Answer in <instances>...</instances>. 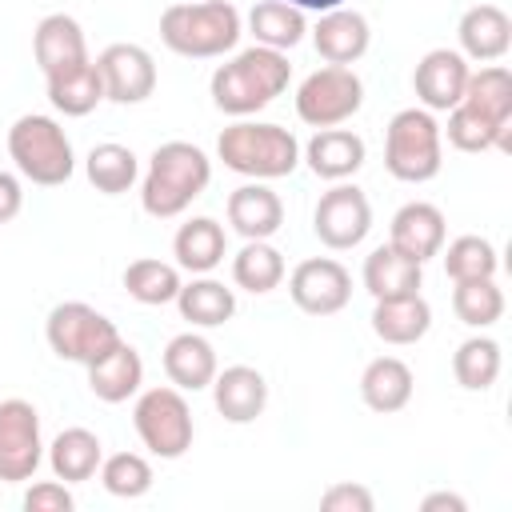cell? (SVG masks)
Here are the masks:
<instances>
[{"mask_svg": "<svg viewBox=\"0 0 512 512\" xmlns=\"http://www.w3.org/2000/svg\"><path fill=\"white\" fill-rule=\"evenodd\" d=\"M44 432L36 404L8 396L0 400V484H24L44 464Z\"/></svg>", "mask_w": 512, "mask_h": 512, "instance_id": "cell-10", "label": "cell"}, {"mask_svg": "<svg viewBox=\"0 0 512 512\" xmlns=\"http://www.w3.org/2000/svg\"><path fill=\"white\" fill-rule=\"evenodd\" d=\"M432 328V304L416 292V296H396V300H376L372 308V332L384 340V344H416L424 340Z\"/></svg>", "mask_w": 512, "mask_h": 512, "instance_id": "cell-30", "label": "cell"}, {"mask_svg": "<svg viewBox=\"0 0 512 512\" xmlns=\"http://www.w3.org/2000/svg\"><path fill=\"white\" fill-rule=\"evenodd\" d=\"M44 340H48V348L60 356V360H68V364H96L100 356H108L124 336H120V328L104 316V312H96L92 304H84V300H64V304H56L52 312H48V320H44Z\"/></svg>", "mask_w": 512, "mask_h": 512, "instance_id": "cell-7", "label": "cell"}, {"mask_svg": "<svg viewBox=\"0 0 512 512\" xmlns=\"http://www.w3.org/2000/svg\"><path fill=\"white\" fill-rule=\"evenodd\" d=\"M76 496L64 480H36L24 492V512H72Z\"/></svg>", "mask_w": 512, "mask_h": 512, "instance_id": "cell-41", "label": "cell"}, {"mask_svg": "<svg viewBox=\"0 0 512 512\" xmlns=\"http://www.w3.org/2000/svg\"><path fill=\"white\" fill-rule=\"evenodd\" d=\"M444 240H448V220L428 200L400 204L396 216H392V224H388V244L396 252H404L408 260H416V264H428L432 256H440Z\"/></svg>", "mask_w": 512, "mask_h": 512, "instance_id": "cell-15", "label": "cell"}, {"mask_svg": "<svg viewBox=\"0 0 512 512\" xmlns=\"http://www.w3.org/2000/svg\"><path fill=\"white\" fill-rule=\"evenodd\" d=\"M288 276L284 252L272 240H244L240 252L232 256V284L252 292V296H268L272 288H280Z\"/></svg>", "mask_w": 512, "mask_h": 512, "instance_id": "cell-32", "label": "cell"}, {"mask_svg": "<svg viewBox=\"0 0 512 512\" xmlns=\"http://www.w3.org/2000/svg\"><path fill=\"white\" fill-rule=\"evenodd\" d=\"M500 368H504V356H500V344L492 336H480L476 332V336H468L452 352V376L468 392H488L500 380Z\"/></svg>", "mask_w": 512, "mask_h": 512, "instance_id": "cell-36", "label": "cell"}, {"mask_svg": "<svg viewBox=\"0 0 512 512\" xmlns=\"http://www.w3.org/2000/svg\"><path fill=\"white\" fill-rule=\"evenodd\" d=\"M84 176L96 192L104 196H120L128 192L136 180H140V160L128 144H116V140H104L96 144L88 156H84Z\"/></svg>", "mask_w": 512, "mask_h": 512, "instance_id": "cell-34", "label": "cell"}, {"mask_svg": "<svg viewBox=\"0 0 512 512\" xmlns=\"http://www.w3.org/2000/svg\"><path fill=\"white\" fill-rule=\"evenodd\" d=\"M288 296L304 316H336L352 300V272L332 256H308L288 272Z\"/></svg>", "mask_w": 512, "mask_h": 512, "instance_id": "cell-12", "label": "cell"}, {"mask_svg": "<svg viewBox=\"0 0 512 512\" xmlns=\"http://www.w3.org/2000/svg\"><path fill=\"white\" fill-rule=\"evenodd\" d=\"M440 256H444V272H448L452 284H460V280H488V276L500 272L496 244L476 236V232H464V236L448 240L440 248Z\"/></svg>", "mask_w": 512, "mask_h": 512, "instance_id": "cell-37", "label": "cell"}, {"mask_svg": "<svg viewBox=\"0 0 512 512\" xmlns=\"http://www.w3.org/2000/svg\"><path fill=\"white\" fill-rule=\"evenodd\" d=\"M284 4H292V8H300V12H332V8H340V4H348V0H284Z\"/></svg>", "mask_w": 512, "mask_h": 512, "instance_id": "cell-45", "label": "cell"}, {"mask_svg": "<svg viewBox=\"0 0 512 512\" xmlns=\"http://www.w3.org/2000/svg\"><path fill=\"white\" fill-rule=\"evenodd\" d=\"M300 160L312 168V176L336 184V180H348V176H356L364 168L368 144H364L360 132L340 128V124L336 128H316L312 140L300 148Z\"/></svg>", "mask_w": 512, "mask_h": 512, "instance_id": "cell-17", "label": "cell"}, {"mask_svg": "<svg viewBox=\"0 0 512 512\" xmlns=\"http://www.w3.org/2000/svg\"><path fill=\"white\" fill-rule=\"evenodd\" d=\"M312 232L332 252L360 248L364 236L372 232V204H368L364 188L336 180L328 192H320V200L312 208Z\"/></svg>", "mask_w": 512, "mask_h": 512, "instance_id": "cell-11", "label": "cell"}, {"mask_svg": "<svg viewBox=\"0 0 512 512\" xmlns=\"http://www.w3.org/2000/svg\"><path fill=\"white\" fill-rule=\"evenodd\" d=\"M132 428L140 436V444L160 456V460H180L192 448L196 424H192V408L184 400L180 388H144L132 404Z\"/></svg>", "mask_w": 512, "mask_h": 512, "instance_id": "cell-8", "label": "cell"}, {"mask_svg": "<svg viewBox=\"0 0 512 512\" xmlns=\"http://www.w3.org/2000/svg\"><path fill=\"white\" fill-rule=\"evenodd\" d=\"M484 120L496 124V152H512V72L504 64H484L468 72L464 100Z\"/></svg>", "mask_w": 512, "mask_h": 512, "instance_id": "cell-19", "label": "cell"}, {"mask_svg": "<svg viewBox=\"0 0 512 512\" xmlns=\"http://www.w3.org/2000/svg\"><path fill=\"white\" fill-rule=\"evenodd\" d=\"M412 388H416V376L400 356H376L360 372V400L380 416L400 412L412 400Z\"/></svg>", "mask_w": 512, "mask_h": 512, "instance_id": "cell-26", "label": "cell"}, {"mask_svg": "<svg viewBox=\"0 0 512 512\" xmlns=\"http://www.w3.org/2000/svg\"><path fill=\"white\" fill-rule=\"evenodd\" d=\"M468 60L456 48H432L416 60L412 68V92L420 100V108L428 112H448L464 100V84H468Z\"/></svg>", "mask_w": 512, "mask_h": 512, "instance_id": "cell-14", "label": "cell"}, {"mask_svg": "<svg viewBox=\"0 0 512 512\" xmlns=\"http://www.w3.org/2000/svg\"><path fill=\"white\" fill-rule=\"evenodd\" d=\"M364 292L372 300H396V296H416L424 288V264L408 260L392 244H380L364 256Z\"/></svg>", "mask_w": 512, "mask_h": 512, "instance_id": "cell-24", "label": "cell"}, {"mask_svg": "<svg viewBox=\"0 0 512 512\" xmlns=\"http://www.w3.org/2000/svg\"><path fill=\"white\" fill-rule=\"evenodd\" d=\"M420 512H468V500L456 492H428L420 500Z\"/></svg>", "mask_w": 512, "mask_h": 512, "instance_id": "cell-44", "label": "cell"}, {"mask_svg": "<svg viewBox=\"0 0 512 512\" xmlns=\"http://www.w3.org/2000/svg\"><path fill=\"white\" fill-rule=\"evenodd\" d=\"M8 156L16 172L40 188H60L76 172V152L56 116L24 112L8 128Z\"/></svg>", "mask_w": 512, "mask_h": 512, "instance_id": "cell-5", "label": "cell"}, {"mask_svg": "<svg viewBox=\"0 0 512 512\" xmlns=\"http://www.w3.org/2000/svg\"><path fill=\"white\" fill-rule=\"evenodd\" d=\"M44 84H48V104L64 116H88V112H96V104H104V80H100L96 60L60 68V72L44 76Z\"/></svg>", "mask_w": 512, "mask_h": 512, "instance_id": "cell-31", "label": "cell"}, {"mask_svg": "<svg viewBox=\"0 0 512 512\" xmlns=\"http://www.w3.org/2000/svg\"><path fill=\"white\" fill-rule=\"evenodd\" d=\"M308 32H312V44H316L320 60L324 64H344V68H352L368 52V44H372L368 16L348 8V4H340L332 12H320Z\"/></svg>", "mask_w": 512, "mask_h": 512, "instance_id": "cell-16", "label": "cell"}, {"mask_svg": "<svg viewBox=\"0 0 512 512\" xmlns=\"http://www.w3.org/2000/svg\"><path fill=\"white\" fill-rule=\"evenodd\" d=\"M96 476H100L104 492H108V496H120V500H140V496H148V488H152V480H156L148 456H140V452H112V456H104Z\"/></svg>", "mask_w": 512, "mask_h": 512, "instance_id": "cell-39", "label": "cell"}, {"mask_svg": "<svg viewBox=\"0 0 512 512\" xmlns=\"http://www.w3.org/2000/svg\"><path fill=\"white\" fill-rule=\"evenodd\" d=\"M124 292L136 300V304H148V308H164L176 300L180 292V268L168 264V260H156V256H140L124 268Z\"/></svg>", "mask_w": 512, "mask_h": 512, "instance_id": "cell-35", "label": "cell"}, {"mask_svg": "<svg viewBox=\"0 0 512 512\" xmlns=\"http://www.w3.org/2000/svg\"><path fill=\"white\" fill-rule=\"evenodd\" d=\"M32 56H36V68H40L44 76L92 60V56H88L84 28H80V20L68 16V12H48V16L36 24V32H32Z\"/></svg>", "mask_w": 512, "mask_h": 512, "instance_id": "cell-22", "label": "cell"}, {"mask_svg": "<svg viewBox=\"0 0 512 512\" xmlns=\"http://www.w3.org/2000/svg\"><path fill=\"white\" fill-rule=\"evenodd\" d=\"M212 404L228 424H252L268 408V380L252 364H232L212 376Z\"/></svg>", "mask_w": 512, "mask_h": 512, "instance_id": "cell-21", "label": "cell"}, {"mask_svg": "<svg viewBox=\"0 0 512 512\" xmlns=\"http://www.w3.org/2000/svg\"><path fill=\"white\" fill-rule=\"evenodd\" d=\"M320 508H324V512H372V508H376V500H372V492H368L364 484L340 480V484L324 488Z\"/></svg>", "mask_w": 512, "mask_h": 512, "instance_id": "cell-42", "label": "cell"}, {"mask_svg": "<svg viewBox=\"0 0 512 512\" xmlns=\"http://www.w3.org/2000/svg\"><path fill=\"white\" fill-rule=\"evenodd\" d=\"M364 104V80L344 64H324L308 72L296 88V116L308 128H336L352 120Z\"/></svg>", "mask_w": 512, "mask_h": 512, "instance_id": "cell-9", "label": "cell"}, {"mask_svg": "<svg viewBox=\"0 0 512 512\" xmlns=\"http://www.w3.org/2000/svg\"><path fill=\"white\" fill-rule=\"evenodd\" d=\"M140 384H144V360H140V352L132 348V344H116L108 356H100L96 364H88V388H92V396L96 400H104V404H124V400H132L136 392H140Z\"/></svg>", "mask_w": 512, "mask_h": 512, "instance_id": "cell-28", "label": "cell"}, {"mask_svg": "<svg viewBox=\"0 0 512 512\" xmlns=\"http://www.w3.org/2000/svg\"><path fill=\"white\" fill-rule=\"evenodd\" d=\"M244 24H248V32H252L256 44L276 48V52H288V48H296L308 36V12H300V8H292L284 0H260V4H252V12H248Z\"/></svg>", "mask_w": 512, "mask_h": 512, "instance_id": "cell-33", "label": "cell"}, {"mask_svg": "<svg viewBox=\"0 0 512 512\" xmlns=\"http://www.w3.org/2000/svg\"><path fill=\"white\" fill-rule=\"evenodd\" d=\"M48 456V468L56 480L64 484H84L100 472V460H104V444L92 428H64L52 436V444L44 448Z\"/></svg>", "mask_w": 512, "mask_h": 512, "instance_id": "cell-27", "label": "cell"}, {"mask_svg": "<svg viewBox=\"0 0 512 512\" xmlns=\"http://www.w3.org/2000/svg\"><path fill=\"white\" fill-rule=\"evenodd\" d=\"M224 216H228V228L244 240H272L284 228V204L268 188V180H248V184L232 188Z\"/></svg>", "mask_w": 512, "mask_h": 512, "instance_id": "cell-18", "label": "cell"}, {"mask_svg": "<svg viewBox=\"0 0 512 512\" xmlns=\"http://www.w3.org/2000/svg\"><path fill=\"white\" fill-rule=\"evenodd\" d=\"M212 184V160L200 144L188 140H164L148 156V168L140 176V208L156 220L180 216L204 188Z\"/></svg>", "mask_w": 512, "mask_h": 512, "instance_id": "cell-2", "label": "cell"}, {"mask_svg": "<svg viewBox=\"0 0 512 512\" xmlns=\"http://www.w3.org/2000/svg\"><path fill=\"white\" fill-rule=\"evenodd\" d=\"M100 80H104V100L112 104H144L156 92V60L144 44H108L96 56Z\"/></svg>", "mask_w": 512, "mask_h": 512, "instance_id": "cell-13", "label": "cell"}, {"mask_svg": "<svg viewBox=\"0 0 512 512\" xmlns=\"http://www.w3.org/2000/svg\"><path fill=\"white\" fill-rule=\"evenodd\" d=\"M288 80H292V64L284 52L276 48H264V44H252V48H240L232 52L208 80V92H212V104L224 112V116H252L260 108H268L276 96L288 92Z\"/></svg>", "mask_w": 512, "mask_h": 512, "instance_id": "cell-1", "label": "cell"}, {"mask_svg": "<svg viewBox=\"0 0 512 512\" xmlns=\"http://www.w3.org/2000/svg\"><path fill=\"white\" fill-rule=\"evenodd\" d=\"M172 304L180 308V320H188L192 328H220L236 316V292L228 284L212 280V272L192 276L188 284H180Z\"/></svg>", "mask_w": 512, "mask_h": 512, "instance_id": "cell-29", "label": "cell"}, {"mask_svg": "<svg viewBox=\"0 0 512 512\" xmlns=\"http://www.w3.org/2000/svg\"><path fill=\"white\" fill-rule=\"evenodd\" d=\"M220 372L216 364V348L200 336V332H176L168 344H164V376L172 388L180 392H200L212 384V376Z\"/></svg>", "mask_w": 512, "mask_h": 512, "instance_id": "cell-25", "label": "cell"}, {"mask_svg": "<svg viewBox=\"0 0 512 512\" xmlns=\"http://www.w3.org/2000/svg\"><path fill=\"white\" fill-rule=\"evenodd\" d=\"M172 256H176V268L180 272H192V276H208L224 264L228 256V232L220 220L212 216H192L176 228L172 236Z\"/></svg>", "mask_w": 512, "mask_h": 512, "instance_id": "cell-23", "label": "cell"}, {"mask_svg": "<svg viewBox=\"0 0 512 512\" xmlns=\"http://www.w3.org/2000/svg\"><path fill=\"white\" fill-rule=\"evenodd\" d=\"M440 136H448V144L456 152H468V156H480V152H492L496 148V124L484 120L468 104L448 108V128H440Z\"/></svg>", "mask_w": 512, "mask_h": 512, "instance_id": "cell-40", "label": "cell"}, {"mask_svg": "<svg viewBox=\"0 0 512 512\" xmlns=\"http://www.w3.org/2000/svg\"><path fill=\"white\" fill-rule=\"evenodd\" d=\"M452 312H456L460 324H468L476 332L492 328L504 316V292H500L496 276H488V280H460L452 288Z\"/></svg>", "mask_w": 512, "mask_h": 512, "instance_id": "cell-38", "label": "cell"}, {"mask_svg": "<svg viewBox=\"0 0 512 512\" xmlns=\"http://www.w3.org/2000/svg\"><path fill=\"white\" fill-rule=\"evenodd\" d=\"M460 56L476 64H496L512 48V20L500 4H472L456 24Z\"/></svg>", "mask_w": 512, "mask_h": 512, "instance_id": "cell-20", "label": "cell"}, {"mask_svg": "<svg viewBox=\"0 0 512 512\" xmlns=\"http://www.w3.org/2000/svg\"><path fill=\"white\" fill-rule=\"evenodd\" d=\"M384 168L400 184H428L444 168V136L436 112L412 104L384 128Z\"/></svg>", "mask_w": 512, "mask_h": 512, "instance_id": "cell-6", "label": "cell"}, {"mask_svg": "<svg viewBox=\"0 0 512 512\" xmlns=\"http://www.w3.org/2000/svg\"><path fill=\"white\" fill-rule=\"evenodd\" d=\"M216 156L228 172L248 180H280L300 168V140L272 120H236L216 136Z\"/></svg>", "mask_w": 512, "mask_h": 512, "instance_id": "cell-4", "label": "cell"}, {"mask_svg": "<svg viewBox=\"0 0 512 512\" xmlns=\"http://www.w3.org/2000/svg\"><path fill=\"white\" fill-rule=\"evenodd\" d=\"M20 208H24V184H20L16 172H4L0 168V224L16 220Z\"/></svg>", "mask_w": 512, "mask_h": 512, "instance_id": "cell-43", "label": "cell"}, {"mask_svg": "<svg viewBox=\"0 0 512 512\" xmlns=\"http://www.w3.org/2000/svg\"><path fill=\"white\" fill-rule=\"evenodd\" d=\"M244 36V16L228 0H176L160 12V40L188 60L228 56Z\"/></svg>", "mask_w": 512, "mask_h": 512, "instance_id": "cell-3", "label": "cell"}]
</instances>
